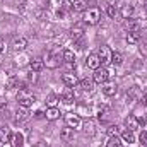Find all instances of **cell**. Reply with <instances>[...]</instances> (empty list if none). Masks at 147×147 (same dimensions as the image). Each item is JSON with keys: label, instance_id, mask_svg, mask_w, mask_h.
I'll return each mask as SVG.
<instances>
[{"label": "cell", "instance_id": "cell-1", "mask_svg": "<svg viewBox=\"0 0 147 147\" xmlns=\"http://www.w3.org/2000/svg\"><path fill=\"white\" fill-rule=\"evenodd\" d=\"M34 101H36V96L33 92H29L28 89H19V92H17V103H19V106L29 108V106H33Z\"/></svg>", "mask_w": 147, "mask_h": 147}, {"label": "cell", "instance_id": "cell-2", "mask_svg": "<svg viewBox=\"0 0 147 147\" xmlns=\"http://www.w3.org/2000/svg\"><path fill=\"white\" fill-rule=\"evenodd\" d=\"M84 22L86 24H89V26H94V24H98L99 22V19H101V14H99V10L98 9H87L86 12H84Z\"/></svg>", "mask_w": 147, "mask_h": 147}, {"label": "cell", "instance_id": "cell-3", "mask_svg": "<svg viewBox=\"0 0 147 147\" xmlns=\"http://www.w3.org/2000/svg\"><path fill=\"white\" fill-rule=\"evenodd\" d=\"M45 65L48 67V69H57L58 65H60V55H57V53H53V51H48L46 55H45Z\"/></svg>", "mask_w": 147, "mask_h": 147}, {"label": "cell", "instance_id": "cell-4", "mask_svg": "<svg viewBox=\"0 0 147 147\" xmlns=\"http://www.w3.org/2000/svg\"><path fill=\"white\" fill-rule=\"evenodd\" d=\"M98 57H99V60H101V65H108V63H111V57H113V51H111V50L108 48V46H106V45H103V46H99Z\"/></svg>", "mask_w": 147, "mask_h": 147}, {"label": "cell", "instance_id": "cell-5", "mask_svg": "<svg viewBox=\"0 0 147 147\" xmlns=\"http://www.w3.org/2000/svg\"><path fill=\"white\" fill-rule=\"evenodd\" d=\"M108 77H110V70L99 67V69L94 70V77H92V80H94L96 84H101V86H103L105 82H108Z\"/></svg>", "mask_w": 147, "mask_h": 147}, {"label": "cell", "instance_id": "cell-6", "mask_svg": "<svg viewBox=\"0 0 147 147\" xmlns=\"http://www.w3.org/2000/svg\"><path fill=\"white\" fill-rule=\"evenodd\" d=\"M65 123H67V127H70L74 130H77V128L82 127L80 116H79L77 113H67V115H65Z\"/></svg>", "mask_w": 147, "mask_h": 147}, {"label": "cell", "instance_id": "cell-7", "mask_svg": "<svg viewBox=\"0 0 147 147\" xmlns=\"http://www.w3.org/2000/svg\"><path fill=\"white\" fill-rule=\"evenodd\" d=\"M86 65H87L89 69H92V70L99 69V67H101V60H99L98 53H91V55L87 57V60H86Z\"/></svg>", "mask_w": 147, "mask_h": 147}, {"label": "cell", "instance_id": "cell-8", "mask_svg": "<svg viewBox=\"0 0 147 147\" xmlns=\"http://www.w3.org/2000/svg\"><path fill=\"white\" fill-rule=\"evenodd\" d=\"M62 80H63V84H65L67 87H75V86H79V80H77L75 74H72V72L63 74V75H62Z\"/></svg>", "mask_w": 147, "mask_h": 147}, {"label": "cell", "instance_id": "cell-9", "mask_svg": "<svg viewBox=\"0 0 147 147\" xmlns=\"http://www.w3.org/2000/svg\"><path fill=\"white\" fill-rule=\"evenodd\" d=\"M10 137H12V132L7 125H2L0 127V142L5 144V142H10Z\"/></svg>", "mask_w": 147, "mask_h": 147}, {"label": "cell", "instance_id": "cell-10", "mask_svg": "<svg viewBox=\"0 0 147 147\" xmlns=\"http://www.w3.org/2000/svg\"><path fill=\"white\" fill-rule=\"evenodd\" d=\"M82 128H84V132H86L87 135H94V134H96V123H94L91 118H87V120L82 123Z\"/></svg>", "mask_w": 147, "mask_h": 147}, {"label": "cell", "instance_id": "cell-11", "mask_svg": "<svg viewBox=\"0 0 147 147\" xmlns=\"http://www.w3.org/2000/svg\"><path fill=\"white\" fill-rule=\"evenodd\" d=\"M116 91H118V86H116L115 82H105V84H103V92H105L106 96H115Z\"/></svg>", "mask_w": 147, "mask_h": 147}, {"label": "cell", "instance_id": "cell-12", "mask_svg": "<svg viewBox=\"0 0 147 147\" xmlns=\"http://www.w3.org/2000/svg\"><path fill=\"white\" fill-rule=\"evenodd\" d=\"M26 46H28V39H26V38H16L14 43H12L14 51H22Z\"/></svg>", "mask_w": 147, "mask_h": 147}, {"label": "cell", "instance_id": "cell-13", "mask_svg": "<svg viewBox=\"0 0 147 147\" xmlns=\"http://www.w3.org/2000/svg\"><path fill=\"white\" fill-rule=\"evenodd\" d=\"M5 86H7V89H24L22 84L19 82V79H17L16 75H10V77L7 79V84H5Z\"/></svg>", "mask_w": 147, "mask_h": 147}, {"label": "cell", "instance_id": "cell-14", "mask_svg": "<svg viewBox=\"0 0 147 147\" xmlns=\"http://www.w3.org/2000/svg\"><path fill=\"white\" fill-rule=\"evenodd\" d=\"M125 125H127V128L128 130H135V128H139L140 125H139V121H137V118H135V115H128L127 118H125Z\"/></svg>", "mask_w": 147, "mask_h": 147}, {"label": "cell", "instance_id": "cell-15", "mask_svg": "<svg viewBox=\"0 0 147 147\" xmlns=\"http://www.w3.org/2000/svg\"><path fill=\"white\" fill-rule=\"evenodd\" d=\"M121 140L127 142V144H134V142H135V134H134V130L125 128V130L121 132Z\"/></svg>", "mask_w": 147, "mask_h": 147}, {"label": "cell", "instance_id": "cell-16", "mask_svg": "<svg viewBox=\"0 0 147 147\" xmlns=\"http://www.w3.org/2000/svg\"><path fill=\"white\" fill-rule=\"evenodd\" d=\"M22 146H24L22 134H12V137H10V147H22Z\"/></svg>", "mask_w": 147, "mask_h": 147}, {"label": "cell", "instance_id": "cell-17", "mask_svg": "<svg viewBox=\"0 0 147 147\" xmlns=\"http://www.w3.org/2000/svg\"><path fill=\"white\" fill-rule=\"evenodd\" d=\"M84 36V26L82 24H75L72 29H70V38L72 39H79V38Z\"/></svg>", "mask_w": 147, "mask_h": 147}, {"label": "cell", "instance_id": "cell-18", "mask_svg": "<svg viewBox=\"0 0 147 147\" xmlns=\"http://www.w3.org/2000/svg\"><path fill=\"white\" fill-rule=\"evenodd\" d=\"M60 115H62V113H60V110L55 106V108H48L45 116H46V120H50V121H55V120H58V118H60Z\"/></svg>", "mask_w": 147, "mask_h": 147}, {"label": "cell", "instance_id": "cell-19", "mask_svg": "<svg viewBox=\"0 0 147 147\" xmlns=\"http://www.w3.org/2000/svg\"><path fill=\"white\" fill-rule=\"evenodd\" d=\"M72 10H75V12H86L87 10V2L86 0H74Z\"/></svg>", "mask_w": 147, "mask_h": 147}, {"label": "cell", "instance_id": "cell-20", "mask_svg": "<svg viewBox=\"0 0 147 147\" xmlns=\"http://www.w3.org/2000/svg\"><path fill=\"white\" fill-rule=\"evenodd\" d=\"M60 137L65 140V142H70L74 139V128L70 127H65V128H62V132H60Z\"/></svg>", "mask_w": 147, "mask_h": 147}, {"label": "cell", "instance_id": "cell-21", "mask_svg": "<svg viewBox=\"0 0 147 147\" xmlns=\"http://www.w3.org/2000/svg\"><path fill=\"white\" fill-rule=\"evenodd\" d=\"M29 67H31V70H33V72H39V70H43V67H45V62H43L41 58H34V60H31Z\"/></svg>", "mask_w": 147, "mask_h": 147}, {"label": "cell", "instance_id": "cell-22", "mask_svg": "<svg viewBox=\"0 0 147 147\" xmlns=\"http://www.w3.org/2000/svg\"><path fill=\"white\" fill-rule=\"evenodd\" d=\"M62 101H63V105H67V106L74 105V92L70 89H67V91L62 94Z\"/></svg>", "mask_w": 147, "mask_h": 147}, {"label": "cell", "instance_id": "cell-23", "mask_svg": "<svg viewBox=\"0 0 147 147\" xmlns=\"http://www.w3.org/2000/svg\"><path fill=\"white\" fill-rule=\"evenodd\" d=\"M108 147H123V140L118 135H111L108 139Z\"/></svg>", "mask_w": 147, "mask_h": 147}, {"label": "cell", "instance_id": "cell-24", "mask_svg": "<svg viewBox=\"0 0 147 147\" xmlns=\"http://www.w3.org/2000/svg\"><path fill=\"white\" fill-rule=\"evenodd\" d=\"M123 28H125L128 33H132V31H139V22H137V21H127V22L123 24Z\"/></svg>", "mask_w": 147, "mask_h": 147}, {"label": "cell", "instance_id": "cell-25", "mask_svg": "<svg viewBox=\"0 0 147 147\" xmlns=\"http://www.w3.org/2000/svg\"><path fill=\"white\" fill-rule=\"evenodd\" d=\"M132 14H134V5H125V7L121 9V17H123V19H130Z\"/></svg>", "mask_w": 147, "mask_h": 147}, {"label": "cell", "instance_id": "cell-26", "mask_svg": "<svg viewBox=\"0 0 147 147\" xmlns=\"http://www.w3.org/2000/svg\"><path fill=\"white\" fill-rule=\"evenodd\" d=\"M57 103H58V96L57 94H48V98H46V105H48V108H55L57 106Z\"/></svg>", "mask_w": 147, "mask_h": 147}, {"label": "cell", "instance_id": "cell-27", "mask_svg": "<svg viewBox=\"0 0 147 147\" xmlns=\"http://www.w3.org/2000/svg\"><path fill=\"white\" fill-rule=\"evenodd\" d=\"M62 58H63L67 63H74V62H75V55H74L72 50H65L63 55H62Z\"/></svg>", "mask_w": 147, "mask_h": 147}, {"label": "cell", "instance_id": "cell-28", "mask_svg": "<svg viewBox=\"0 0 147 147\" xmlns=\"http://www.w3.org/2000/svg\"><path fill=\"white\" fill-rule=\"evenodd\" d=\"M125 39H127V43H137V41L140 39V33H139V31H132V33L127 34Z\"/></svg>", "mask_w": 147, "mask_h": 147}, {"label": "cell", "instance_id": "cell-29", "mask_svg": "<svg viewBox=\"0 0 147 147\" xmlns=\"http://www.w3.org/2000/svg\"><path fill=\"white\" fill-rule=\"evenodd\" d=\"M121 62H123V57H121V53H120V51H113L111 63H113V65H120Z\"/></svg>", "mask_w": 147, "mask_h": 147}, {"label": "cell", "instance_id": "cell-30", "mask_svg": "<svg viewBox=\"0 0 147 147\" xmlns=\"http://www.w3.org/2000/svg\"><path fill=\"white\" fill-rule=\"evenodd\" d=\"M79 86H80V89H84V91H91V89H92V80L82 79V80L79 82Z\"/></svg>", "mask_w": 147, "mask_h": 147}, {"label": "cell", "instance_id": "cell-31", "mask_svg": "<svg viewBox=\"0 0 147 147\" xmlns=\"http://www.w3.org/2000/svg\"><path fill=\"white\" fill-rule=\"evenodd\" d=\"M16 115H17L16 118H17V120H21V121H22V120H26V118L29 116V113H28V108H22V106L17 110V113H16Z\"/></svg>", "mask_w": 147, "mask_h": 147}, {"label": "cell", "instance_id": "cell-32", "mask_svg": "<svg viewBox=\"0 0 147 147\" xmlns=\"http://www.w3.org/2000/svg\"><path fill=\"white\" fill-rule=\"evenodd\" d=\"M72 10V0H63L62 2V12H70Z\"/></svg>", "mask_w": 147, "mask_h": 147}, {"label": "cell", "instance_id": "cell-33", "mask_svg": "<svg viewBox=\"0 0 147 147\" xmlns=\"http://www.w3.org/2000/svg\"><path fill=\"white\" fill-rule=\"evenodd\" d=\"M106 132H108V135H110V137H111V135H118V127H116V125H110Z\"/></svg>", "mask_w": 147, "mask_h": 147}, {"label": "cell", "instance_id": "cell-34", "mask_svg": "<svg viewBox=\"0 0 147 147\" xmlns=\"http://www.w3.org/2000/svg\"><path fill=\"white\" fill-rule=\"evenodd\" d=\"M106 12H108L110 17H115V16H116V7H115V5H108V7H106Z\"/></svg>", "mask_w": 147, "mask_h": 147}, {"label": "cell", "instance_id": "cell-35", "mask_svg": "<svg viewBox=\"0 0 147 147\" xmlns=\"http://www.w3.org/2000/svg\"><path fill=\"white\" fill-rule=\"evenodd\" d=\"M139 140L142 142V146H147V132H146V130H142V132H140V135H139Z\"/></svg>", "mask_w": 147, "mask_h": 147}, {"label": "cell", "instance_id": "cell-36", "mask_svg": "<svg viewBox=\"0 0 147 147\" xmlns=\"http://www.w3.org/2000/svg\"><path fill=\"white\" fill-rule=\"evenodd\" d=\"M135 118H137V121H139V125H142V127L146 125V118H144V116H140V115H139V116H135Z\"/></svg>", "mask_w": 147, "mask_h": 147}, {"label": "cell", "instance_id": "cell-37", "mask_svg": "<svg viewBox=\"0 0 147 147\" xmlns=\"http://www.w3.org/2000/svg\"><path fill=\"white\" fill-rule=\"evenodd\" d=\"M142 101H144V105H147V87L144 89V92H142Z\"/></svg>", "mask_w": 147, "mask_h": 147}, {"label": "cell", "instance_id": "cell-38", "mask_svg": "<svg viewBox=\"0 0 147 147\" xmlns=\"http://www.w3.org/2000/svg\"><path fill=\"white\" fill-rule=\"evenodd\" d=\"M34 116H36V118H43V116H45V113H43V111H36V115H34Z\"/></svg>", "mask_w": 147, "mask_h": 147}, {"label": "cell", "instance_id": "cell-39", "mask_svg": "<svg viewBox=\"0 0 147 147\" xmlns=\"http://www.w3.org/2000/svg\"><path fill=\"white\" fill-rule=\"evenodd\" d=\"M34 147H48V146H46L45 142H39V144H36V146H34Z\"/></svg>", "mask_w": 147, "mask_h": 147}, {"label": "cell", "instance_id": "cell-40", "mask_svg": "<svg viewBox=\"0 0 147 147\" xmlns=\"http://www.w3.org/2000/svg\"><path fill=\"white\" fill-rule=\"evenodd\" d=\"M2 51H3V43L0 41V53H2Z\"/></svg>", "mask_w": 147, "mask_h": 147}, {"label": "cell", "instance_id": "cell-41", "mask_svg": "<svg viewBox=\"0 0 147 147\" xmlns=\"http://www.w3.org/2000/svg\"><path fill=\"white\" fill-rule=\"evenodd\" d=\"M146 10H147V3H146Z\"/></svg>", "mask_w": 147, "mask_h": 147}, {"label": "cell", "instance_id": "cell-42", "mask_svg": "<svg viewBox=\"0 0 147 147\" xmlns=\"http://www.w3.org/2000/svg\"><path fill=\"white\" fill-rule=\"evenodd\" d=\"M144 147H147V146H144Z\"/></svg>", "mask_w": 147, "mask_h": 147}, {"label": "cell", "instance_id": "cell-43", "mask_svg": "<svg viewBox=\"0 0 147 147\" xmlns=\"http://www.w3.org/2000/svg\"><path fill=\"white\" fill-rule=\"evenodd\" d=\"M22 2H24V0H22Z\"/></svg>", "mask_w": 147, "mask_h": 147}]
</instances>
